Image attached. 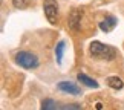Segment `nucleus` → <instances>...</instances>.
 I'll list each match as a JSON object with an SVG mask.
<instances>
[{
  "label": "nucleus",
  "instance_id": "12",
  "mask_svg": "<svg viewBox=\"0 0 124 110\" xmlns=\"http://www.w3.org/2000/svg\"><path fill=\"white\" fill-rule=\"evenodd\" d=\"M97 109H98V110H101V109H103V104H101V103H98V104H97Z\"/></svg>",
  "mask_w": 124,
  "mask_h": 110
},
{
  "label": "nucleus",
  "instance_id": "8",
  "mask_svg": "<svg viewBox=\"0 0 124 110\" xmlns=\"http://www.w3.org/2000/svg\"><path fill=\"white\" fill-rule=\"evenodd\" d=\"M77 80H78L81 84L87 86V87H93V89L98 87V83H97V81H93L92 78H89V76L84 75V73H78V75H77Z\"/></svg>",
  "mask_w": 124,
  "mask_h": 110
},
{
  "label": "nucleus",
  "instance_id": "4",
  "mask_svg": "<svg viewBox=\"0 0 124 110\" xmlns=\"http://www.w3.org/2000/svg\"><path fill=\"white\" fill-rule=\"evenodd\" d=\"M81 17H83V12L80 9H72L69 14V18H68V25L72 31H80L81 28Z\"/></svg>",
  "mask_w": 124,
  "mask_h": 110
},
{
  "label": "nucleus",
  "instance_id": "10",
  "mask_svg": "<svg viewBox=\"0 0 124 110\" xmlns=\"http://www.w3.org/2000/svg\"><path fill=\"white\" fill-rule=\"evenodd\" d=\"M41 109L51 110V109H60V106H58L55 101H52V99H45V101L41 103Z\"/></svg>",
  "mask_w": 124,
  "mask_h": 110
},
{
  "label": "nucleus",
  "instance_id": "9",
  "mask_svg": "<svg viewBox=\"0 0 124 110\" xmlns=\"http://www.w3.org/2000/svg\"><path fill=\"white\" fill-rule=\"evenodd\" d=\"M64 47H66L64 41H60L55 47V57H57V61H58V63H61V58H63V54H64Z\"/></svg>",
  "mask_w": 124,
  "mask_h": 110
},
{
  "label": "nucleus",
  "instance_id": "7",
  "mask_svg": "<svg viewBox=\"0 0 124 110\" xmlns=\"http://www.w3.org/2000/svg\"><path fill=\"white\" fill-rule=\"evenodd\" d=\"M106 83H107L109 87H112V89H115V90L123 89V86H124L123 80L120 78V76H109V78L106 80Z\"/></svg>",
  "mask_w": 124,
  "mask_h": 110
},
{
  "label": "nucleus",
  "instance_id": "11",
  "mask_svg": "<svg viewBox=\"0 0 124 110\" xmlns=\"http://www.w3.org/2000/svg\"><path fill=\"white\" fill-rule=\"evenodd\" d=\"M12 5H14V8H25L26 6V0H12Z\"/></svg>",
  "mask_w": 124,
  "mask_h": 110
},
{
  "label": "nucleus",
  "instance_id": "3",
  "mask_svg": "<svg viewBox=\"0 0 124 110\" xmlns=\"http://www.w3.org/2000/svg\"><path fill=\"white\" fill-rule=\"evenodd\" d=\"M43 11L51 25L58 23V3L55 0H45L43 2Z\"/></svg>",
  "mask_w": 124,
  "mask_h": 110
},
{
  "label": "nucleus",
  "instance_id": "6",
  "mask_svg": "<svg viewBox=\"0 0 124 110\" xmlns=\"http://www.w3.org/2000/svg\"><path fill=\"white\" fill-rule=\"evenodd\" d=\"M60 90H63V92L66 93H72V95H80V89L77 87L75 84L69 83V81H61V83H58V86H57Z\"/></svg>",
  "mask_w": 124,
  "mask_h": 110
},
{
  "label": "nucleus",
  "instance_id": "1",
  "mask_svg": "<svg viewBox=\"0 0 124 110\" xmlns=\"http://www.w3.org/2000/svg\"><path fill=\"white\" fill-rule=\"evenodd\" d=\"M89 52L95 60H103V61H112L116 57V49L112 46L103 44L100 41H92L89 46Z\"/></svg>",
  "mask_w": 124,
  "mask_h": 110
},
{
  "label": "nucleus",
  "instance_id": "5",
  "mask_svg": "<svg viewBox=\"0 0 124 110\" xmlns=\"http://www.w3.org/2000/svg\"><path fill=\"white\" fill-rule=\"evenodd\" d=\"M116 23H118V20L115 17H112V15H109V17H106L104 20H101L100 22V29H101L103 32H110L113 28L116 26Z\"/></svg>",
  "mask_w": 124,
  "mask_h": 110
},
{
  "label": "nucleus",
  "instance_id": "2",
  "mask_svg": "<svg viewBox=\"0 0 124 110\" xmlns=\"http://www.w3.org/2000/svg\"><path fill=\"white\" fill-rule=\"evenodd\" d=\"M14 58H16V63H17L18 66H22V67H25V69H37V67L40 66L39 58H37L34 54L26 52V51L17 52Z\"/></svg>",
  "mask_w": 124,
  "mask_h": 110
}]
</instances>
